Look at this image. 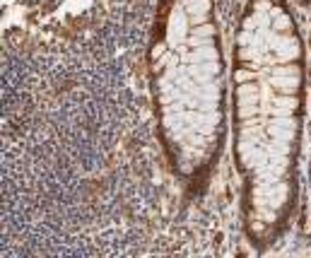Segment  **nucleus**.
<instances>
[{
    "mask_svg": "<svg viewBox=\"0 0 311 258\" xmlns=\"http://www.w3.org/2000/svg\"><path fill=\"white\" fill-rule=\"evenodd\" d=\"M304 46L278 0H253L231 60V152L244 229L256 248L282 237L297 203L304 123Z\"/></svg>",
    "mask_w": 311,
    "mask_h": 258,
    "instance_id": "f257e3e1",
    "label": "nucleus"
},
{
    "mask_svg": "<svg viewBox=\"0 0 311 258\" xmlns=\"http://www.w3.org/2000/svg\"><path fill=\"white\" fill-rule=\"evenodd\" d=\"M150 46L160 135L176 176L198 183L217 162L227 123V78L210 0H167Z\"/></svg>",
    "mask_w": 311,
    "mask_h": 258,
    "instance_id": "f03ea898",
    "label": "nucleus"
},
{
    "mask_svg": "<svg viewBox=\"0 0 311 258\" xmlns=\"http://www.w3.org/2000/svg\"><path fill=\"white\" fill-rule=\"evenodd\" d=\"M309 186H311V167H309Z\"/></svg>",
    "mask_w": 311,
    "mask_h": 258,
    "instance_id": "7ed1b4c3",
    "label": "nucleus"
}]
</instances>
